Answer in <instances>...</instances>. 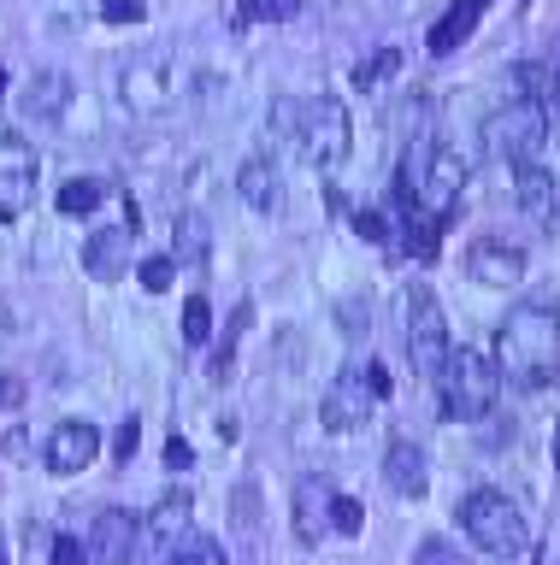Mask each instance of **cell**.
Wrapping results in <instances>:
<instances>
[{"label":"cell","mask_w":560,"mask_h":565,"mask_svg":"<svg viewBox=\"0 0 560 565\" xmlns=\"http://www.w3.org/2000/svg\"><path fill=\"white\" fill-rule=\"evenodd\" d=\"M496 377L514 388H549L560 377V312L554 300H519L496 330Z\"/></svg>","instance_id":"6da1fadb"},{"label":"cell","mask_w":560,"mask_h":565,"mask_svg":"<svg viewBox=\"0 0 560 565\" xmlns=\"http://www.w3.org/2000/svg\"><path fill=\"white\" fill-rule=\"evenodd\" d=\"M461 530L496 559H519L525 547H531L525 507L514 501V494H501V489H472L461 501Z\"/></svg>","instance_id":"7a4b0ae2"},{"label":"cell","mask_w":560,"mask_h":565,"mask_svg":"<svg viewBox=\"0 0 560 565\" xmlns=\"http://www.w3.org/2000/svg\"><path fill=\"white\" fill-rule=\"evenodd\" d=\"M436 395H443V413L461 418V424H478L501 395V377H496V360H484L478 348H448L443 371H436Z\"/></svg>","instance_id":"3957f363"},{"label":"cell","mask_w":560,"mask_h":565,"mask_svg":"<svg viewBox=\"0 0 560 565\" xmlns=\"http://www.w3.org/2000/svg\"><path fill=\"white\" fill-rule=\"evenodd\" d=\"M542 141H549V113L537 100H501L484 118V148L507 166H537Z\"/></svg>","instance_id":"277c9868"},{"label":"cell","mask_w":560,"mask_h":565,"mask_svg":"<svg viewBox=\"0 0 560 565\" xmlns=\"http://www.w3.org/2000/svg\"><path fill=\"white\" fill-rule=\"evenodd\" d=\"M295 141H302V159L313 171H337L348 148H355V124H348V106L337 95H313L302 100V130H295Z\"/></svg>","instance_id":"5b68a950"},{"label":"cell","mask_w":560,"mask_h":565,"mask_svg":"<svg viewBox=\"0 0 560 565\" xmlns=\"http://www.w3.org/2000/svg\"><path fill=\"white\" fill-rule=\"evenodd\" d=\"M401 318H408V360L419 377L436 383V371L448 360V318H443V300H436L425 282H408V295H401Z\"/></svg>","instance_id":"8992f818"},{"label":"cell","mask_w":560,"mask_h":565,"mask_svg":"<svg viewBox=\"0 0 560 565\" xmlns=\"http://www.w3.org/2000/svg\"><path fill=\"white\" fill-rule=\"evenodd\" d=\"M189 519H196V501H189L183 489L160 494V501L136 519V542H130V559L125 565H154L160 554H171V547L189 536Z\"/></svg>","instance_id":"52a82bcc"},{"label":"cell","mask_w":560,"mask_h":565,"mask_svg":"<svg viewBox=\"0 0 560 565\" xmlns=\"http://www.w3.org/2000/svg\"><path fill=\"white\" fill-rule=\"evenodd\" d=\"M118 95H125L130 113H166L171 95H178V60L171 53H136L118 71Z\"/></svg>","instance_id":"ba28073f"},{"label":"cell","mask_w":560,"mask_h":565,"mask_svg":"<svg viewBox=\"0 0 560 565\" xmlns=\"http://www.w3.org/2000/svg\"><path fill=\"white\" fill-rule=\"evenodd\" d=\"M36 201V148L24 136H0V224L24 218Z\"/></svg>","instance_id":"9c48e42d"},{"label":"cell","mask_w":560,"mask_h":565,"mask_svg":"<svg viewBox=\"0 0 560 565\" xmlns=\"http://www.w3.org/2000/svg\"><path fill=\"white\" fill-rule=\"evenodd\" d=\"M372 406H378V395L366 388V371L348 365V371H337V377H330L325 401H319V418H325V430L348 436V430H360V424L372 418Z\"/></svg>","instance_id":"30bf717a"},{"label":"cell","mask_w":560,"mask_h":565,"mask_svg":"<svg viewBox=\"0 0 560 565\" xmlns=\"http://www.w3.org/2000/svg\"><path fill=\"white\" fill-rule=\"evenodd\" d=\"M95 454H101V430L89 418H60L54 430H47V441H42V459H47V471H54V477L89 471Z\"/></svg>","instance_id":"8fae6325"},{"label":"cell","mask_w":560,"mask_h":565,"mask_svg":"<svg viewBox=\"0 0 560 565\" xmlns=\"http://www.w3.org/2000/svg\"><path fill=\"white\" fill-rule=\"evenodd\" d=\"M466 277L484 282V289H514V282L525 277V247L501 242V236H484L466 247Z\"/></svg>","instance_id":"7c38bea8"},{"label":"cell","mask_w":560,"mask_h":565,"mask_svg":"<svg viewBox=\"0 0 560 565\" xmlns=\"http://www.w3.org/2000/svg\"><path fill=\"white\" fill-rule=\"evenodd\" d=\"M514 201L531 224L560 230V177L542 166H514Z\"/></svg>","instance_id":"4fadbf2b"},{"label":"cell","mask_w":560,"mask_h":565,"mask_svg":"<svg viewBox=\"0 0 560 565\" xmlns=\"http://www.w3.org/2000/svg\"><path fill=\"white\" fill-rule=\"evenodd\" d=\"M330 501H337L330 477H319V471L295 477V536H302L307 547H319L330 536Z\"/></svg>","instance_id":"5bb4252c"},{"label":"cell","mask_w":560,"mask_h":565,"mask_svg":"<svg viewBox=\"0 0 560 565\" xmlns=\"http://www.w3.org/2000/svg\"><path fill=\"white\" fill-rule=\"evenodd\" d=\"M383 483H390L401 501H425L431 489V459L419 441H390V454H383Z\"/></svg>","instance_id":"9a60e30c"},{"label":"cell","mask_w":560,"mask_h":565,"mask_svg":"<svg viewBox=\"0 0 560 565\" xmlns=\"http://www.w3.org/2000/svg\"><path fill=\"white\" fill-rule=\"evenodd\" d=\"M89 559L95 565H125L130 559V542H136V519L125 507H107V512H95V524H89Z\"/></svg>","instance_id":"2e32d148"},{"label":"cell","mask_w":560,"mask_h":565,"mask_svg":"<svg viewBox=\"0 0 560 565\" xmlns=\"http://www.w3.org/2000/svg\"><path fill=\"white\" fill-rule=\"evenodd\" d=\"M130 265V230L125 224H101L89 242H83V271L95 282H118Z\"/></svg>","instance_id":"e0dca14e"},{"label":"cell","mask_w":560,"mask_h":565,"mask_svg":"<svg viewBox=\"0 0 560 565\" xmlns=\"http://www.w3.org/2000/svg\"><path fill=\"white\" fill-rule=\"evenodd\" d=\"M236 194H242L254 212H277V201H284V177H277L272 153L242 159V166H236Z\"/></svg>","instance_id":"ac0fdd59"},{"label":"cell","mask_w":560,"mask_h":565,"mask_svg":"<svg viewBox=\"0 0 560 565\" xmlns=\"http://www.w3.org/2000/svg\"><path fill=\"white\" fill-rule=\"evenodd\" d=\"M484 7H489V0H448V12L431 24L425 47H431V53H454V47H466V35L484 24Z\"/></svg>","instance_id":"d6986e66"},{"label":"cell","mask_w":560,"mask_h":565,"mask_svg":"<svg viewBox=\"0 0 560 565\" xmlns=\"http://www.w3.org/2000/svg\"><path fill=\"white\" fill-rule=\"evenodd\" d=\"M65 106H72V77L65 71H36L19 95L24 118H65Z\"/></svg>","instance_id":"ffe728a7"},{"label":"cell","mask_w":560,"mask_h":565,"mask_svg":"<svg viewBox=\"0 0 560 565\" xmlns=\"http://www.w3.org/2000/svg\"><path fill=\"white\" fill-rule=\"evenodd\" d=\"M514 100H537V106H549L560 95V77H554V65H514Z\"/></svg>","instance_id":"44dd1931"},{"label":"cell","mask_w":560,"mask_h":565,"mask_svg":"<svg viewBox=\"0 0 560 565\" xmlns=\"http://www.w3.org/2000/svg\"><path fill=\"white\" fill-rule=\"evenodd\" d=\"M249 300H242V307L231 312V324H224L219 330V342H213V365H207V377H213V383H224V377H231V360H236V342H242V324H249Z\"/></svg>","instance_id":"7402d4cb"},{"label":"cell","mask_w":560,"mask_h":565,"mask_svg":"<svg viewBox=\"0 0 560 565\" xmlns=\"http://www.w3.org/2000/svg\"><path fill=\"white\" fill-rule=\"evenodd\" d=\"M101 201H107V183H95V177H72V183L60 189V212H65V218H89Z\"/></svg>","instance_id":"603a6c76"},{"label":"cell","mask_w":560,"mask_h":565,"mask_svg":"<svg viewBox=\"0 0 560 565\" xmlns=\"http://www.w3.org/2000/svg\"><path fill=\"white\" fill-rule=\"evenodd\" d=\"M302 12V0H236V24H284Z\"/></svg>","instance_id":"cb8c5ba5"},{"label":"cell","mask_w":560,"mask_h":565,"mask_svg":"<svg viewBox=\"0 0 560 565\" xmlns=\"http://www.w3.org/2000/svg\"><path fill=\"white\" fill-rule=\"evenodd\" d=\"M183 342L189 348L213 342V307H207V295H189V307H183Z\"/></svg>","instance_id":"d4e9b609"},{"label":"cell","mask_w":560,"mask_h":565,"mask_svg":"<svg viewBox=\"0 0 560 565\" xmlns=\"http://www.w3.org/2000/svg\"><path fill=\"white\" fill-rule=\"evenodd\" d=\"M171 259H207V218L201 212H178V254Z\"/></svg>","instance_id":"484cf974"},{"label":"cell","mask_w":560,"mask_h":565,"mask_svg":"<svg viewBox=\"0 0 560 565\" xmlns=\"http://www.w3.org/2000/svg\"><path fill=\"white\" fill-rule=\"evenodd\" d=\"M330 530H337V536H360L366 530V507L355 501V494L337 489V501H330Z\"/></svg>","instance_id":"4316f807"},{"label":"cell","mask_w":560,"mask_h":565,"mask_svg":"<svg viewBox=\"0 0 560 565\" xmlns=\"http://www.w3.org/2000/svg\"><path fill=\"white\" fill-rule=\"evenodd\" d=\"M136 277H142V289H148V295H166V289H171V277H178V259H171V254H148Z\"/></svg>","instance_id":"83f0119b"},{"label":"cell","mask_w":560,"mask_h":565,"mask_svg":"<svg viewBox=\"0 0 560 565\" xmlns=\"http://www.w3.org/2000/svg\"><path fill=\"white\" fill-rule=\"evenodd\" d=\"M413 565H466V554L448 536H425V542L413 547Z\"/></svg>","instance_id":"f1b7e54d"},{"label":"cell","mask_w":560,"mask_h":565,"mask_svg":"<svg viewBox=\"0 0 560 565\" xmlns=\"http://www.w3.org/2000/svg\"><path fill=\"white\" fill-rule=\"evenodd\" d=\"M395 65H401V53H395V47H383V53H372V60H360V65H355V83H360V88H372V83H383V77H395Z\"/></svg>","instance_id":"f546056e"},{"label":"cell","mask_w":560,"mask_h":565,"mask_svg":"<svg viewBox=\"0 0 560 565\" xmlns=\"http://www.w3.org/2000/svg\"><path fill=\"white\" fill-rule=\"evenodd\" d=\"M272 136H289L295 141V130H302V100H272Z\"/></svg>","instance_id":"4dcf8cb0"},{"label":"cell","mask_w":560,"mask_h":565,"mask_svg":"<svg viewBox=\"0 0 560 565\" xmlns=\"http://www.w3.org/2000/svg\"><path fill=\"white\" fill-rule=\"evenodd\" d=\"M54 565H95L83 536H54Z\"/></svg>","instance_id":"1f68e13d"},{"label":"cell","mask_w":560,"mask_h":565,"mask_svg":"<svg viewBox=\"0 0 560 565\" xmlns=\"http://www.w3.org/2000/svg\"><path fill=\"white\" fill-rule=\"evenodd\" d=\"M166 565H207V542L196 536V530H189V536L166 554Z\"/></svg>","instance_id":"d6a6232c"},{"label":"cell","mask_w":560,"mask_h":565,"mask_svg":"<svg viewBox=\"0 0 560 565\" xmlns=\"http://www.w3.org/2000/svg\"><path fill=\"white\" fill-rule=\"evenodd\" d=\"M355 230H360L366 242H390V218H383V212H372V206L355 212Z\"/></svg>","instance_id":"836d02e7"},{"label":"cell","mask_w":560,"mask_h":565,"mask_svg":"<svg viewBox=\"0 0 560 565\" xmlns=\"http://www.w3.org/2000/svg\"><path fill=\"white\" fill-rule=\"evenodd\" d=\"M136 436H142V418H125V424H118L113 454H118V459H130V454H136Z\"/></svg>","instance_id":"e575fe53"},{"label":"cell","mask_w":560,"mask_h":565,"mask_svg":"<svg viewBox=\"0 0 560 565\" xmlns=\"http://www.w3.org/2000/svg\"><path fill=\"white\" fill-rule=\"evenodd\" d=\"M107 24H136V18H142V7H136V0H107Z\"/></svg>","instance_id":"d590c367"},{"label":"cell","mask_w":560,"mask_h":565,"mask_svg":"<svg viewBox=\"0 0 560 565\" xmlns=\"http://www.w3.org/2000/svg\"><path fill=\"white\" fill-rule=\"evenodd\" d=\"M366 371V388H372L378 401H390V371H383V360H372V365H360Z\"/></svg>","instance_id":"8d00e7d4"},{"label":"cell","mask_w":560,"mask_h":565,"mask_svg":"<svg viewBox=\"0 0 560 565\" xmlns=\"http://www.w3.org/2000/svg\"><path fill=\"white\" fill-rule=\"evenodd\" d=\"M189 459H196V454H189V441L171 436V441H166V466H171V471H189Z\"/></svg>","instance_id":"74e56055"},{"label":"cell","mask_w":560,"mask_h":565,"mask_svg":"<svg viewBox=\"0 0 560 565\" xmlns=\"http://www.w3.org/2000/svg\"><path fill=\"white\" fill-rule=\"evenodd\" d=\"M19 401H24V383L19 377H0V413H12Z\"/></svg>","instance_id":"f35d334b"},{"label":"cell","mask_w":560,"mask_h":565,"mask_svg":"<svg viewBox=\"0 0 560 565\" xmlns=\"http://www.w3.org/2000/svg\"><path fill=\"white\" fill-rule=\"evenodd\" d=\"M0 565H12V554H7V542H0Z\"/></svg>","instance_id":"ab89813d"},{"label":"cell","mask_w":560,"mask_h":565,"mask_svg":"<svg viewBox=\"0 0 560 565\" xmlns=\"http://www.w3.org/2000/svg\"><path fill=\"white\" fill-rule=\"evenodd\" d=\"M0 95H7V71H0Z\"/></svg>","instance_id":"60d3db41"},{"label":"cell","mask_w":560,"mask_h":565,"mask_svg":"<svg viewBox=\"0 0 560 565\" xmlns=\"http://www.w3.org/2000/svg\"><path fill=\"white\" fill-rule=\"evenodd\" d=\"M554 459H560V436H554Z\"/></svg>","instance_id":"b9f144b4"},{"label":"cell","mask_w":560,"mask_h":565,"mask_svg":"<svg viewBox=\"0 0 560 565\" xmlns=\"http://www.w3.org/2000/svg\"><path fill=\"white\" fill-rule=\"evenodd\" d=\"M531 565H537V559H531Z\"/></svg>","instance_id":"7bdbcfd3"}]
</instances>
